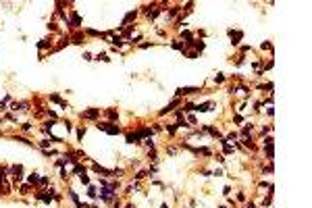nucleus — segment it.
Here are the masks:
<instances>
[{
  "mask_svg": "<svg viewBox=\"0 0 312 208\" xmlns=\"http://www.w3.org/2000/svg\"><path fill=\"white\" fill-rule=\"evenodd\" d=\"M98 129L106 131V133H108V135H117V133L121 131V129H119L117 125H112V123H102V125H98Z\"/></svg>",
  "mask_w": 312,
  "mask_h": 208,
  "instance_id": "obj_1",
  "label": "nucleus"
},
{
  "mask_svg": "<svg viewBox=\"0 0 312 208\" xmlns=\"http://www.w3.org/2000/svg\"><path fill=\"white\" fill-rule=\"evenodd\" d=\"M177 104H179V100H173V102H171V104H169V106H167V108H164V110H160V115H164V112H171V110H173V108H175Z\"/></svg>",
  "mask_w": 312,
  "mask_h": 208,
  "instance_id": "obj_6",
  "label": "nucleus"
},
{
  "mask_svg": "<svg viewBox=\"0 0 312 208\" xmlns=\"http://www.w3.org/2000/svg\"><path fill=\"white\" fill-rule=\"evenodd\" d=\"M40 146H42V148H48L50 142H48V139H42V142H40Z\"/></svg>",
  "mask_w": 312,
  "mask_h": 208,
  "instance_id": "obj_15",
  "label": "nucleus"
},
{
  "mask_svg": "<svg viewBox=\"0 0 312 208\" xmlns=\"http://www.w3.org/2000/svg\"><path fill=\"white\" fill-rule=\"evenodd\" d=\"M98 115H100V110H98V108H92V110L81 112V117H83V119H96Z\"/></svg>",
  "mask_w": 312,
  "mask_h": 208,
  "instance_id": "obj_3",
  "label": "nucleus"
},
{
  "mask_svg": "<svg viewBox=\"0 0 312 208\" xmlns=\"http://www.w3.org/2000/svg\"><path fill=\"white\" fill-rule=\"evenodd\" d=\"M29 183H40V177L38 175H31L29 177Z\"/></svg>",
  "mask_w": 312,
  "mask_h": 208,
  "instance_id": "obj_13",
  "label": "nucleus"
},
{
  "mask_svg": "<svg viewBox=\"0 0 312 208\" xmlns=\"http://www.w3.org/2000/svg\"><path fill=\"white\" fill-rule=\"evenodd\" d=\"M2 179H4V175H2V171H0V183H2Z\"/></svg>",
  "mask_w": 312,
  "mask_h": 208,
  "instance_id": "obj_17",
  "label": "nucleus"
},
{
  "mask_svg": "<svg viewBox=\"0 0 312 208\" xmlns=\"http://www.w3.org/2000/svg\"><path fill=\"white\" fill-rule=\"evenodd\" d=\"M88 196L90 198H96V190H94V187H90V190H88Z\"/></svg>",
  "mask_w": 312,
  "mask_h": 208,
  "instance_id": "obj_14",
  "label": "nucleus"
},
{
  "mask_svg": "<svg viewBox=\"0 0 312 208\" xmlns=\"http://www.w3.org/2000/svg\"><path fill=\"white\" fill-rule=\"evenodd\" d=\"M54 196H56V193L52 191V190H46V191H42V193H38V198H40V200H44V202H50V200L54 198Z\"/></svg>",
  "mask_w": 312,
  "mask_h": 208,
  "instance_id": "obj_2",
  "label": "nucleus"
},
{
  "mask_svg": "<svg viewBox=\"0 0 312 208\" xmlns=\"http://www.w3.org/2000/svg\"><path fill=\"white\" fill-rule=\"evenodd\" d=\"M79 179H81V183H85V185H88V183H90V177H88V175H85V173H81V175H79Z\"/></svg>",
  "mask_w": 312,
  "mask_h": 208,
  "instance_id": "obj_9",
  "label": "nucleus"
},
{
  "mask_svg": "<svg viewBox=\"0 0 312 208\" xmlns=\"http://www.w3.org/2000/svg\"><path fill=\"white\" fill-rule=\"evenodd\" d=\"M112 46H123V40L115 36V38H112Z\"/></svg>",
  "mask_w": 312,
  "mask_h": 208,
  "instance_id": "obj_8",
  "label": "nucleus"
},
{
  "mask_svg": "<svg viewBox=\"0 0 312 208\" xmlns=\"http://www.w3.org/2000/svg\"><path fill=\"white\" fill-rule=\"evenodd\" d=\"M96 58H98V60H104V63H108V60H110L108 56H106V54H104V52H102V54H98Z\"/></svg>",
  "mask_w": 312,
  "mask_h": 208,
  "instance_id": "obj_11",
  "label": "nucleus"
},
{
  "mask_svg": "<svg viewBox=\"0 0 312 208\" xmlns=\"http://www.w3.org/2000/svg\"><path fill=\"white\" fill-rule=\"evenodd\" d=\"M210 108H212V102H204V104L198 106V110H202V112H208Z\"/></svg>",
  "mask_w": 312,
  "mask_h": 208,
  "instance_id": "obj_7",
  "label": "nucleus"
},
{
  "mask_svg": "<svg viewBox=\"0 0 312 208\" xmlns=\"http://www.w3.org/2000/svg\"><path fill=\"white\" fill-rule=\"evenodd\" d=\"M131 19H135V11L133 13H127V15H125V21H131ZM123 21V23H125Z\"/></svg>",
  "mask_w": 312,
  "mask_h": 208,
  "instance_id": "obj_10",
  "label": "nucleus"
},
{
  "mask_svg": "<svg viewBox=\"0 0 312 208\" xmlns=\"http://www.w3.org/2000/svg\"><path fill=\"white\" fill-rule=\"evenodd\" d=\"M13 171H15V173H21V166H15ZM19 179H21V175H15V181H19Z\"/></svg>",
  "mask_w": 312,
  "mask_h": 208,
  "instance_id": "obj_12",
  "label": "nucleus"
},
{
  "mask_svg": "<svg viewBox=\"0 0 312 208\" xmlns=\"http://www.w3.org/2000/svg\"><path fill=\"white\" fill-rule=\"evenodd\" d=\"M250 131H252V125H250V127H243V131H241V135H248V133H250Z\"/></svg>",
  "mask_w": 312,
  "mask_h": 208,
  "instance_id": "obj_16",
  "label": "nucleus"
},
{
  "mask_svg": "<svg viewBox=\"0 0 312 208\" xmlns=\"http://www.w3.org/2000/svg\"><path fill=\"white\" fill-rule=\"evenodd\" d=\"M229 36H231V40H235L233 44H237V40H241V31H233V29H231Z\"/></svg>",
  "mask_w": 312,
  "mask_h": 208,
  "instance_id": "obj_5",
  "label": "nucleus"
},
{
  "mask_svg": "<svg viewBox=\"0 0 312 208\" xmlns=\"http://www.w3.org/2000/svg\"><path fill=\"white\" fill-rule=\"evenodd\" d=\"M160 208H169V206H167V204H162V206H160Z\"/></svg>",
  "mask_w": 312,
  "mask_h": 208,
  "instance_id": "obj_18",
  "label": "nucleus"
},
{
  "mask_svg": "<svg viewBox=\"0 0 312 208\" xmlns=\"http://www.w3.org/2000/svg\"><path fill=\"white\" fill-rule=\"evenodd\" d=\"M198 92V88H179L177 90V96H183V94H194Z\"/></svg>",
  "mask_w": 312,
  "mask_h": 208,
  "instance_id": "obj_4",
  "label": "nucleus"
}]
</instances>
